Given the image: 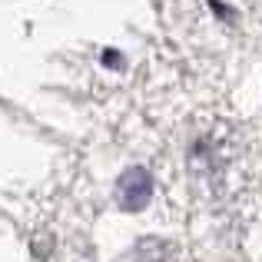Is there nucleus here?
<instances>
[{
  "mask_svg": "<svg viewBox=\"0 0 262 262\" xmlns=\"http://www.w3.org/2000/svg\"><path fill=\"white\" fill-rule=\"evenodd\" d=\"M149 192H153V179H149L146 169L133 166L126 169V173L120 176V183H116V199H120L123 209H143L149 199Z\"/></svg>",
  "mask_w": 262,
  "mask_h": 262,
  "instance_id": "f257e3e1",
  "label": "nucleus"
}]
</instances>
